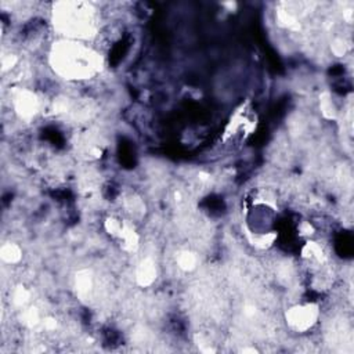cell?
I'll return each mask as SVG.
<instances>
[{
    "mask_svg": "<svg viewBox=\"0 0 354 354\" xmlns=\"http://www.w3.org/2000/svg\"><path fill=\"white\" fill-rule=\"evenodd\" d=\"M62 8L54 10V24L65 35L75 37L87 36L95 26L94 10L84 3H62Z\"/></svg>",
    "mask_w": 354,
    "mask_h": 354,
    "instance_id": "obj_1",
    "label": "cell"
}]
</instances>
